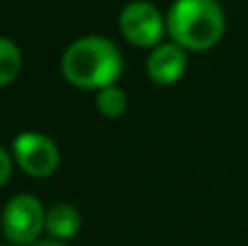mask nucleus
<instances>
[{
    "instance_id": "obj_1",
    "label": "nucleus",
    "mask_w": 248,
    "mask_h": 246,
    "mask_svg": "<svg viewBox=\"0 0 248 246\" xmlns=\"http://www.w3.org/2000/svg\"><path fill=\"white\" fill-rule=\"evenodd\" d=\"M122 55L113 42L98 35L81 37L65 48L61 57V74L78 90H103L120 78Z\"/></svg>"
},
{
    "instance_id": "obj_2",
    "label": "nucleus",
    "mask_w": 248,
    "mask_h": 246,
    "mask_svg": "<svg viewBox=\"0 0 248 246\" xmlns=\"http://www.w3.org/2000/svg\"><path fill=\"white\" fill-rule=\"evenodd\" d=\"M172 42L185 50H209L222 39L227 20L218 0H174L166 15Z\"/></svg>"
},
{
    "instance_id": "obj_3",
    "label": "nucleus",
    "mask_w": 248,
    "mask_h": 246,
    "mask_svg": "<svg viewBox=\"0 0 248 246\" xmlns=\"http://www.w3.org/2000/svg\"><path fill=\"white\" fill-rule=\"evenodd\" d=\"M46 229V209L35 196L16 194L2 212V231L16 246H31Z\"/></svg>"
},
{
    "instance_id": "obj_4",
    "label": "nucleus",
    "mask_w": 248,
    "mask_h": 246,
    "mask_svg": "<svg viewBox=\"0 0 248 246\" xmlns=\"http://www.w3.org/2000/svg\"><path fill=\"white\" fill-rule=\"evenodd\" d=\"M13 159L29 177L46 179L59 168V148L48 135L26 131L13 139Z\"/></svg>"
},
{
    "instance_id": "obj_5",
    "label": "nucleus",
    "mask_w": 248,
    "mask_h": 246,
    "mask_svg": "<svg viewBox=\"0 0 248 246\" xmlns=\"http://www.w3.org/2000/svg\"><path fill=\"white\" fill-rule=\"evenodd\" d=\"M120 31L131 44L140 48H155L159 46L161 37L166 35V17L159 13L157 7H153L146 0L128 2L120 13Z\"/></svg>"
},
{
    "instance_id": "obj_6",
    "label": "nucleus",
    "mask_w": 248,
    "mask_h": 246,
    "mask_svg": "<svg viewBox=\"0 0 248 246\" xmlns=\"http://www.w3.org/2000/svg\"><path fill=\"white\" fill-rule=\"evenodd\" d=\"M187 70V50L176 42L159 44L146 59L148 78L157 85H174Z\"/></svg>"
},
{
    "instance_id": "obj_7",
    "label": "nucleus",
    "mask_w": 248,
    "mask_h": 246,
    "mask_svg": "<svg viewBox=\"0 0 248 246\" xmlns=\"http://www.w3.org/2000/svg\"><path fill=\"white\" fill-rule=\"evenodd\" d=\"M81 229V214L68 203L52 205L46 212V231L55 240H70Z\"/></svg>"
},
{
    "instance_id": "obj_8",
    "label": "nucleus",
    "mask_w": 248,
    "mask_h": 246,
    "mask_svg": "<svg viewBox=\"0 0 248 246\" xmlns=\"http://www.w3.org/2000/svg\"><path fill=\"white\" fill-rule=\"evenodd\" d=\"M96 107H98V111L105 118H120L128 107V98L124 94V90H120L113 83V85L98 90V94H96Z\"/></svg>"
},
{
    "instance_id": "obj_9",
    "label": "nucleus",
    "mask_w": 248,
    "mask_h": 246,
    "mask_svg": "<svg viewBox=\"0 0 248 246\" xmlns=\"http://www.w3.org/2000/svg\"><path fill=\"white\" fill-rule=\"evenodd\" d=\"M22 68L20 48L7 37H0V90L17 77Z\"/></svg>"
},
{
    "instance_id": "obj_10",
    "label": "nucleus",
    "mask_w": 248,
    "mask_h": 246,
    "mask_svg": "<svg viewBox=\"0 0 248 246\" xmlns=\"http://www.w3.org/2000/svg\"><path fill=\"white\" fill-rule=\"evenodd\" d=\"M11 168H13V159L2 146H0V187L9 181L11 177Z\"/></svg>"
},
{
    "instance_id": "obj_11",
    "label": "nucleus",
    "mask_w": 248,
    "mask_h": 246,
    "mask_svg": "<svg viewBox=\"0 0 248 246\" xmlns=\"http://www.w3.org/2000/svg\"><path fill=\"white\" fill-rule=\"evenodd\" d=\"M31 246H65L61 240H37V242H33Z\"/></svg>"
},
{
    "instance_id": "obj_12",
    "label": "nucleus",
    "mask_w": 248,
    "mask_h": 246,
    "mask_svg": "<svg viewBox=\"0 0 248 246\" xmlns=\"http://www.w3.org/2000/svg\"><path fill=\"white\" fill-rule=\"evenodd\" d=\"M0 246H11V244H0Z\"/></svg>"
},
{
    "instance_id": "obj_13",
    "label": "nucleus",
    "mask_w": 248,
    "mask_h": 246,
    "mask_svg": "<svg viewBox=\"0 0 248 246\" xmlns=\"http://www.w3.org/2000/svg\"><path fill=\"white\" fill-rule=\"evenodd\" d=\"M0 225H2V216H0Z\"/></svg>"
}]
</instances>
